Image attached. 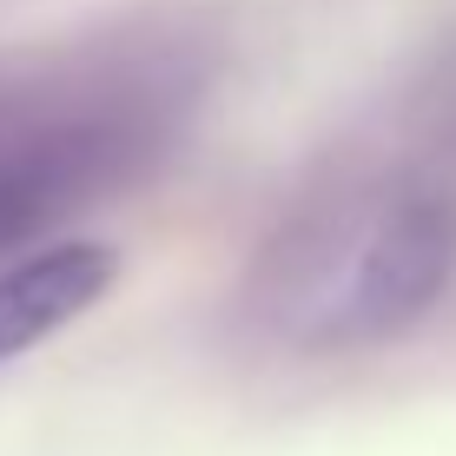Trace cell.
Returning a JSON list of instances; mask_svg holds the SVG:
<instances>
[{
    "instance_id": "obj_3",
    "label": "cell",
    "mask_w": 456,
    "mask_h": 456,
    "mask_svg": "<svg viewBox=\"0 0 456 456\" xmlns=\"http://www.w3.org/2000/svg\"><path fill=\"white\" fill-rule=\"evenodd\" d=\"M113 278H119L113 245H93V239H60L0 265V364L46 344L53 331H67L73 318H86L113 291Z\"/></svg>"
},
{
    "instance_id": "obj_1",
    "label": "cell",
    "mask_w": 456,
    "mask_h": 456,
    "mask_svg": "<svg viewBox=\"0 0 456 456\" xmlns=\"http://www.w3.org/2000/svg\"><path fill=\"white\" fill-rule=\"evenodd\" d=\"M456 278V199L450 192H403L377 212L364 232L344 285L324 305L318 344L357 351V344H384L411 331L423 311L450 291Z\"/></svg>"
},
{
    "instance_id": "obj_2",
    "label": "cell",
    "mask_w": 456,
    "mask_h": 456,
    "mask_svg": "<svg viewBox=\"0 0 456 456\" xmlns=\"http://www.w3.org/2000/svg\"><path fill=\"white\" fill-rule=\"evenodd\" d=\"M126 166H133V133L119 119H0V251L46 239Z\"/></svg>"
}]
</instances>
